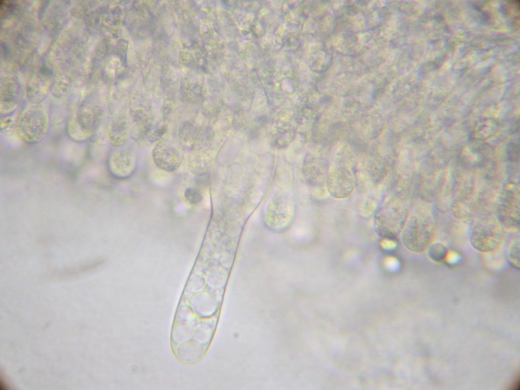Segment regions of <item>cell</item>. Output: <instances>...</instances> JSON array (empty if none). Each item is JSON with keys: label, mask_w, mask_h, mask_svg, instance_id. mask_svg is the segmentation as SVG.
<instances>
[{"label": "cell", "mask_w": 520, "mask_h": 390, "mask_svg": "<svg viewBox=\"0 0 520 390\" xmlns=\"http://www.w3.org/2000/svg\"><path fill=\"white\" fill-rule=\"evenodd\" d=\"M435 236V224L430 210L424 206L415 209L402 229L404 245L412 252L422 253L431 245Z\"/></svg>", "instance_id": "1"}, {"label": "cell", "mask_w": 520, "mask_h": 390, "mask_svg": "<svg viewBox=\"0 0 520 390\" xmlns=\"http://www.w3.org/2000/svg\"><path fill=\"white\" fill-rule=\"evenodd\" d=\"M49 128L48 114L40 104L32 103L24 107L15 121V131L18 138L29 145L43 141L48 134Z\"/></svg>", "instance_id": "2"}, {"label": "cell", "mask_w": 520, "mask_h": 390, "mask_svg": "<svg viewBox=\"0 0 520 390\" xmlns=\"http://www.w3.org/2000/svg\"><path fill=\"white\" fill-rule=\"evenodd\" d=\"M502 239L501 224L494 217L487 215L479 218L471 227L470 242L480 252L494 251L499 247Z\"/></svg>", "instance_id": "3"}, {"label": "cell", "mask_w": 520, "mask_h": 390, "mask_svg": "<svg viewBox=\"0 0 520 390\" xmlns=\"http://www.w3.org/2000/svg\"><path fill=\"white\" fill-rule=\"evenodd\" d=\"M385 204L379 212L378 229L386 237H394L403 229L406 222V206L401 201L395 200Z\"/></svg>", "instance_id": "4"}, {"label": "cell", "mask_w": 520, "mask_h": 390, "mask_svg": "<svg viewBox=\"0 0 520 390\" xmlns=\"http://www.w3.org/2000/svg\"><path fill=\"white\" fill-rule=\"evenodd\" d=\"M152 155L155 164L159 168L171 172L177 169L182 163L184 151L178 142L164 137L157 141Z\"/></svg>", "instance_id": "5"}, {"label": "cell", "mask_w": 520, "mask_h": 390, "mask_svg": "<svg viewBox=\"0 0 520 390\" xmlns=\"http://www.w3.org/2000/svg\"><path fill=\"white\" fill-rule=\"evenodd\" d=\"M293 213L294 205L291 196L286 193H277L266 208V223L274 229H281L290 224Z\"/></svg>", "instance_id": "6"}, {"label": "cell", "mask_w": 520, "mask_h": 390, "mask_svg": "<svg viewBox=\"0 0 520 390\" xmlns=\"http://www.w3.org/2000/svg\"><path fill=\"white\" fill-rule=\"evenodd\" d=\"M519 189L513 184H508L503 193L499 207V219L508 227L519 224Z\"/></svg>", "instance_id": "7"}, {"label": "cell", "mask_w": 520, "mask_h": 390, "mask_svg": "<svg viewBox=\"0 0 520 390\" xmlns=\"http://www.w3.org/2000/svg\"><path fill=\"white\" fill-rule=\"evenodd\" d=\"M53 86L52 73L42 69L29 80L26 87V96L34 104H40L47 96Z\"/></svg>", "instance_id": "8"}, {"label": "cell", "mask_w": 520, "mask_h": 390, "mask_svg": "<svg viewBox=\"0 0 520 390\" xmlns=\"http://www.w3.org/2000/svg\"><path fill=\"white\" fill-rule=\"evenodd\" d=\"M114 150L108 158V170L117 179H125L132 174L135 161L133 155L125 149Z\"/></svg>", "instance_id": "9"}, {"label": "cell", "mask_w": 520, "mask_h": 390, "mask_svg": "<svg viewBox=\"0 0 520 390\" xmlns=\"http://www.w3.org/2000/svg\"><path fill=\"white\" fill-rule=\"evenodd\" d=\"M19 85L14 77H6L1 82V113L12 112L17 107Z\"/></svg>", "instance_id": "10"}, {"label": "cell", "mask_w": 520, "mask_h": 390, "mask_svg": "<svg viewBox=\"0 0 520 390\" xmlns=\"http://www.w3.org/2000/svg\"><path fill=\"white\" fill-rule=\"evenodd\" d=\"M130 135V127L123 117H117L111 121L107 128V139L111 145L116 148L123 146Z\"/></svg>", "instance_id": "11"}, {"label": "cell", "mask_w": 520, "mask_h": 390, "mask_svg": "<svg viewBox=\"0 0 520 390\" xmlns=\"http://www.w3.org/2000/svg\"><path fill=\"white\" fill-rule=\"evenodd\" d=\"M474 207V200L467 190H465V194L457 196L451 205L455 216L457 218L465 220L472 215Z\"/></svg>", "instance_id": "12"}, {"label": "cell", "mask_w": 520, "mask_h": 390, "mask_svg": "<svg viewBox=\"0 0 520 390\" xmlns=\"http://www.w3.org/2000/svg\"><path fill=\"white\" fill-rule=\"evenodd\" d=\"M519 239L514 240L509 246L508 251V258L510 265L514 268L519 269Z\"/></svg>", "instance_id": "13"}, {"label": "cell", "mask_w": 520, "mask_h": 390, "mask_svg": "<svg viewBox=\"0 0 520 390\" xmlns=\"http://www.w3.org/2000/svg\"><path fill=\"white\" fill-rule=\"evenodd\" d=\"M184 195L190 204L194 205L200 203L203 198L200 190L195 187L187 188L184 191Z\"/></svg>", "instance_id": "14"}, {"label": "cell", "mask_w": 520, "mask_h": 390, "mask_svg": "<svg viewBox=\"0 0 520 390\" xmlns=\"http://www.w3.org/2000/svg\"><path fill=\"white\" fill-rule=\"evenodd\" d=\"M503 8L508 15L511 17L512 19L514 20L516 24V18L518 21L519 19L516 17V10H519V1H505Z\"/></svg>", "instance_id": "15"}, {"label": "cell", "mask_w": 520, "mask_h": 390, "mask_svg": "<svg viewBox=\"0 0 520 390\" xmlns=\"http://www.w3.org/2000/svg\"><path fill=\"white\" fill-rule=\"evenodd\" d=\"M15 127V122L11 117H5L1 119V134H6Z\"/></svg>", "instance_id": "16"}, {"label": "cell", "mask_w": 520, "mask_h": 390, "mask_svg": "<svg viewBox=\"0 0 520 390\" xmlns=\"http://www.w3.org/2000/svg\"><path fill=\"white\" fill-rule=\"evenodd\" d=\"M437 251L435 249L434 246L431 247V256L436 260H439L440 258H442V256L444 257L445 256V248L442 245H437Z\"/></svg>", "instance_id": "17"}]
</instances>
